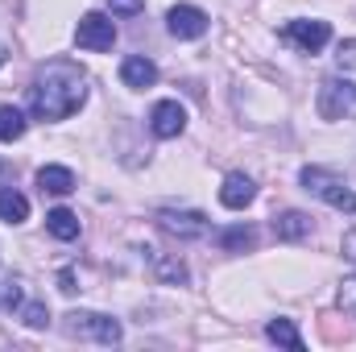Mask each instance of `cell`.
<instances>
[{
	"label": "cell",
	"mask_w": 356,
	"mask_h": 352,
	"mask_svg": "<svg viewBox=\"0 0 356 352\" xmlns=\"http://www.w3.org/2000/svg\"><path fill=\"white\" fill-rule=\"evenodd\" d=\"M340 249H344V257H348V262L356 265V228H348V232H344V241H340Z\"/></svg>",
	"instance_id": "cell-24"
},
{
	"label": "cell",
	"mask_w": 356,
	"mask_h": 352,
	"mask_svg": "<svg viewBox=\"0 0 356 352\" xmlns=\"http://www.w3.org/2000/svg\"><path fill=\"white\" fill-rule=\"evenodd\" d=\"M46 232H50L54 241H75V237H79V216L67 211V207H54V211L46 216Z\"/></svg>",
	"instance_id": "cell-15"
},
{
	"label": "cell",
	"mask_w": 356,
	"mask_h": 352,
	"mask_svg": "<svg viewBox=\"0 0 356 352\" xmlns=\"http://www.w3.org/2000/svg\"><path fill=\"white\" fill-rule=\"evenodd\" d=\"M21 137H25V112L0 104V141H21Z\"/></svg>",
	"instance_id": "cell-18"
},
{
	"label": "cell",
	"mask_w": 356,
	"mask_h": 352,
	"mask_svg": "<svg viewBox=\"0 0 356 352\" xmlns=\"http://www.w3.org/2000/svg\"><path fill=\"white\" fill-rule=\"evenodd\" d=\"M340 307L356 319V278H344V282H340Z\"/></svg>",
	"instance_id": "cell-22"
},
{
	"label": "cell",
	"mask_w": 356,
	"mask_h": 352,
	"mask_svg": "<svg viewBox=\"0 0 356 352\" xmlns=\"http://www.w3.org/2000/svg\"><path fill=\"white\" fill-rule=\"evenodd\" d=\"M0 220L4 224H25L29 220V199L13 186H0Z\"/></svg>",
	"instance_id": "cell-13"
},
{
	"label": "cell",
	"mask_w": 356,
	"mask_h": 352,
	"mask_svg": "<svg viewBox=\"0 0 356 352\" xmlns=\"http://www.w3.org/2000/svg\"><path fill=\"white\" fill-rule=\"evenodd\" d=\"M38 186H42L46 195H71V191H75V175H71L67 166H42V170H38Z\"/></svg>",
	"instance_id": "cell-14"
},
{
	"label": "cell",
	"mask_w": 356,
	"mask_h": 352,
	"mask_svg": "<svg viewBox=\"0 0 356 352\" xmlns=\"http://www.w3.org/2000/svg\"><path fill=\"white\" fill-rule=\"evenodd\" d=\"M88 104V71L71 58H54L38 67L29 83V112L38 120H67Z\"/></svg>",
	"instance_id": "cell-1"
},
{
	"label": "cell",
	"mask_w": 356,
	"mask_h": 352,
	"mask_svg": "<svg viewBox=\"0 0 356 352\" xmlns=\"http://www.w3.org/2000/svg\"><path fill=\"white\" fill-rule=\"evenodd\" d=\"M108 8H112V17H137L145 8V0H108Z\"/></svg>",
	"instance_id": "cell-23"
},
{
	"label": "cell",
	"mask_w": 356,
	"mask_h": 352,
	"mask_svg": "<svg viewBox=\"0 0 356 352\" xmlns=\"http://www.w3.org/2000/svg\"><path fill=\"white\" fill-rule=\"evenodd\" d=\"M166 25H170V33H175V38L195 42V38H203V33H207V13H203V8H195V4H175V8L166 13Z\"/></svg>",
	"instance_id": "cell-8"
},
{
	"label": "cell",
	"mask_w": 356,
	"mask_h": 352,
	"mask_svg": "<svg viewBox=\"0 0 356 352\" xmlns=\"http://www.w3.org/2000/svg\"><path fill=\"white\" fill-rule=\"evenodd\" d=\"M4 63H8V50H4V46H0V67H4Z\"/></svg>",
	"instance_id": "cell-27"
},
{
	"label": "cell",
	"mask_w": 356,
	"mask_h": 352,
	"mask_svg": "<svg viewBox=\"0 0 356 352\" xmlns=\"http://www.w3.org/2000/svg\"><path fill=\"white\" fill-rule=\"evenodd\" d=\"M273 237H277V241H302V237H311V216L298 211V207L273 216Z\"/></svg>",
	"instance_id": "cell-12"
},
{
	"label": "cell",
	"mask_w": 356,
	"mask_h": 352,
	"mask_svg": "<svg viewBox=\"0 0 356 352\" xmlns=\"http://www.w3.org/2000/svg\"><path fill=\"white\" fill-rule=\"evenodd\" d=\"M149 253H154V249H149ZM154 269H158V278H162V282H186V265L178 262V257L154 253Z\"/></svg>",
	"instance_id": "cell-20"
},
{
	"label": "cell",
	"mask_w": 356,
	"mask_h": 352,
	"mask_svg": "<svg viewBox=\"0 0 356 352\" xmlns=\"http://www.w3.org/2000/svg\"><path fill=\"white\" fill-rule=\"evenodd\" d=\"M120 83L133 91H145L158 83V63L154 58H145V54H129L124 63H120Z\"/></svg>",
	"instance_id": "cell-11"
},
{
	"label": "cell",
	"mask_w": 356,
	"mask_h": 352,
	"mask_svg": "<svg viewBox=\"0 0 356 352\" xmlns=\"http://www.w3.org/2000/svg\"><path fill=\"white\" fill-rule=\"evenodd\" d=\"M21 319H25V328H46L50 311H46V303H21Z\"/></svg>",
	"instance_id": "cell-21"
},
{
	"label": "cell",
	"mask_w": 356,
	"mask_h": 352,
	"mask_svg": "<svg viewBox=\"0 0 356 352\" xmlns=\"http://www.w3.org/2000/svg\"><path fill=\"white\" fill-rule=\"evenodd\" d=\"M298 182L315 195V199H323L327 207H336V211H348L356 216V191L344 182V178H336L332 170H319V166H302L298 170Z\"/></svg>",
	"instance_id": "cell-2"
},
{
	"label": "cell",
	"mask_w": 356,
	"mask_h": 352,
	"mask_svg": "<svg viewBox=\"0 0 356 352\" xmlns=\"http://www.w3.org/2000/svg\"><path fill=\"white\" fill-rule=\"evenodd\" d=\"M356 112V83L348 79H323L319 88V116L323 120H348Z\"/></svg>",
	"instance_id": "cell-6"
},
{
	"label": "cell",
	"mask_w": 356,
	"mask_h": 352,
	"mask_svg": "<svg viewBox=\"0 0 356 352\" xmlns=\"http://www.w3.org/2000/svg\"><path fill=\"white\" fill-rule=\"evenodd\" d=\"M266 336L273 340V344L290 349V352H302V349H307V344H302V336H298V328H294V319H269V323H266Z\"/></svg>",
	"instance_id": "cell-16"
},
{
	"label": "cell",
	"mask_w": 356,
	"mask_h": 352,
	"mask_svg": "<svg viewBox=\"0 0 356 352\" xmlns=\"http://www.w3.org/2000/svg\"><path fill=\"white\" fill-rule=\"evenodd\" d=\"M67 336H79V340H99V344H120V323L112 315H99V311H71L67 315Z\"/></svg>",
	"instance_id": "cell-3"
},
{
	"label": "cell",
	"mask_w": 356,
	"mask_h": 352,
	"mask_svg": "<svg viewBox=\"0 0 356 352\" xmlns=\"http://www.w3.org/2000/svg\"><path fill=\"white\" fill-rule=\"evenodd\" d=\"M21 303H25V282L0 278V311H21Z\"/></svg>",
	"instance_id": "cell-19"
},
{
	"label": "cell",
	"mask_w": 356,
	"mask_h": 352,
	"mask_svg": "<svg viewBox=\"0 0 356 352\" xmlns=\"http://www.w3.org/2000/svg\"><path fill=\"white\" fill-rule=\"evenodd\" d=\"M58 290H63V294H75V273H71V269L58 273Z\"/></svg>",
	"instance_id": "cell-26"
},
{
	"label": "cell",
	"mask_w": 356,
	"mask_h": 352,
	"mask_svg": "<svg viewBox=\"0 0 356 352\" xmlns=\"http://www.w3.org/2000/svg\"><path fill=\"white\" fill-rule=\"evenodd\" d=\"M253 199H257V182H253L249 175L232 170V175L224 178V186H220V203H224L228 211H245Z\"/></svg>",
	"instance_id": "cell-10"
},
{
	"label": "cell",
	"mask_w": 356,
	"mask_h": 352,
	"mask_svg": "<svg viewBox=\"0 0 356 352\" xmlns=\"http://www.w3.org/2000/svg\"><path fill=\"white\" fill-rule=\"evenodd\" d=\"M340 67H356V42H344L340 46Z\"/></svg>",
	"instance_id": "cell-25"
},
{
	"label": "cell",
	"mask_w": 356,
	"mask_h": 352,
	"mask_svg": "<svg viewBox=\"0 0 356 352\" xmlns=\"http://www.w3.org/2000/svg\"><path fill=\"white\" fill-rule=\"evenodd\" d=\"M257 245V232L249 228V224H236V228H224L220 232V249L224 253H245V249H253Z\"/></svg>",
	"instance_id": "cell-17"
},
{
	"label": "cell",
	"mask_w": 356,
	"mask_h": 352,
	"mask_svg": "<svg viewBox=\"0 0 356 352\" xmlns=\"http://www.w3.org/2000/svg\"><path fill=\"white\" fill-rule=\"evenodd\" d=\"M149 129H154V137H162V141L178 137V133L186 129V108H182L178 99H158L154 112H149Z\"/></svg>",
	"instance_id": "cell-9"
},
{
	"label": "cell",
	"mask_w": 356,
	"mask_h": 352,
	"mask_svg": "<svg viewBox=\"0 0 356 352\" xmlns=\"http://www.w3.org/2000/svg\"><path fill=\"white\" fill-rule=\"evenodd\" d=\"M282 38L290 46H298L302 54H319L332 42V25L327 21H286L282 25Z\"/></svg>",
	"instance_id": "cell-7"
},
{
	"label": "cell",
	"mask_w": 356,
	"mask_h": 352,
	"mask_svg": "<svg viewBox=\"0 0 356 352\" xmlns=\"http://www.w3.org/2000/svg\"><path fill=\"white\" fill-rule=\"evenodd\" d=\"M154 220H158V228H162L166 237H175V241H199V237H207V216H203V211L162 207Z\"/></svg>",
	"instance_id": "cell-5"
},
{
	"label": "cell",
	"mask_w": 356,
	"mask_h": 352,
	"mask_svg": "<svg viewBox=\"0 0 356 352\" xmlns=\"http://www.w3.org/2000/svg\"><path fill=\"white\" fill-rule=\"evenodd\" d=\"M116 42V21L108 13H83L79 25H75V46L79 50H91V54H104L112 50Z\"/></svg>",
	"instance_id": "cell-4"
}]
</instances>
